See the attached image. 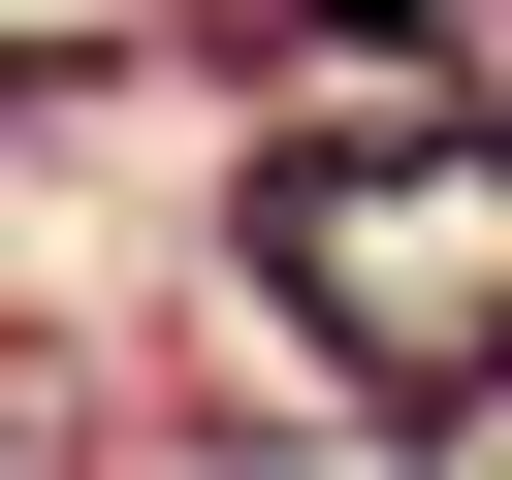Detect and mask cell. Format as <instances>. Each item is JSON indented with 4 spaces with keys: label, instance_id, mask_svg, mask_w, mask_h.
<instances>
[{
    "label": "cell",
    "instance_id": "6da1fadb",
    "mask_svg": "<svg viewBox=\"0 0 512 480\" xmlns=\"http://www.w3.org/2000/svg\"><path fill=\"white\" fill-rule=\"evenodd\" d=\"M224 256H256L384 416H512V224H480L448 128H288V160L224 192Z\"/></svg>",
    "mask_w": 512,
    "mask_h": 480
},
{
    "label": "cell",
    "instance_id": "7a4b0ae2",
    "mask_svg": "<svg viewBox=\"0 0 512 480\" xmlns=\"http://www.w3.org/2000/svg\"><path fill=\"white\" fill-rule=\"evenodd\" d=\"M352 64H448V128H512V0H320Z\"/></svg>",
    "mask_w": 512,
    "mask_h": 480
}]
</instances>
